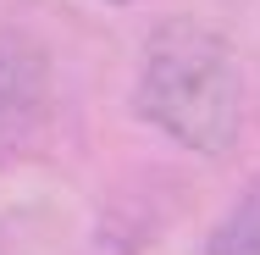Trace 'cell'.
Masks as SVG:
<instances>
[{"label": "cell", "mask_w": 260, "mask_h": 255, "mask_svg": "<svg viewBox=\"0 0 260 255\" xmlns=\"http://www.w3.org/2000/svg\"><path fill=\"white\" fill-rule=\"evenodd\" d=\"M139 111L166 139L216 155L238 133V72L227 39L205 22H166L150 39L144 78H139Z\"/></svg>", "instance_id": "6da1fadb"}, {"label": "cell", "mask_w": 260, "mask_h": 255, "mask_svg": "<svg viewBox=\"0 0 260 255\" xmlns=\"http://www.w3.org/2000/svg\"><path fill=\"white\" fill-rule=\"evenodd\" d=\"M205 255H260V189H249L244 200L227 211V222L210 233Z\"/></svg>", "instance_id": "7a4b0ae2"}, {"label": "cell", "mask_w": 260, "mask_h": 255, "mask_svg": "<svg viewBox=\"0 0 260 255\" xmlns=\"http://www.w3.org/2000/svg\"><path fill=\"white\" fill-rule=\"evenodd\" d=\"M22 89H28V78H22V61L11 50H0V133H6V122H11V111L22 100Z\"/></svg>", "instance_id": "3957f363"}, {"label": "cell", "mask_w": 260, "mask_h": 255, "mask_svg": "<svg viewBox=\"0 0 260 255\" xmlns=\"http://www.w3.org/2000/svg\"><path fill=\"white\" fill-rule=\"evenodd\" d=\"M111 6H127V0H111Z\"/></svg>", "instance_id": "277c9868"}]
</instances>
